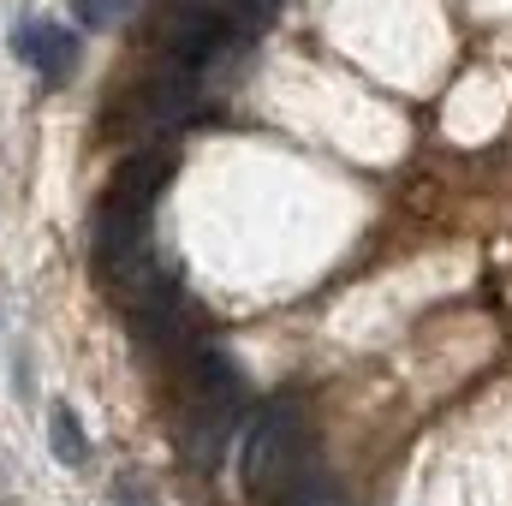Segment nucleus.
<instances>
[{
    "label": "nucleus",
    "mask_w": 512,
    "mask_h": 506,
    "mask_svg": "<svg viewBox=\"0 0 512 506\" xmlns=\"http://www.w3.org/2000/svg\"><path fill=\"white\" fill-rule=\"evenodd\" d=\"M12 54H18L24 66H36L42 84H60V78H72V66H78V36H66V30L48 24V18H30V24L12 30Z\"/></svg>",
    "instance_id": "4"
},
{
    "label": "nucleus",
    "mask_w": 512,
    "mask_h": 506,
    "mask_svg": "<svg viewBox=\"0 0 512 506\" xmlns=\"http://www.w3.org/2000/svg\"><path fill=\"white\" fill-rule=\"evenodd\" d=\"M245 495L256 506H304V411L268 399L245 423Z\"/></svg>",
    "instance_id": "2"
},
{
    "label": "nucleus",
    "mask_w": 512,
    "mask_h": 506,
    "mask_svg": "<svg viewBox=\"0 0 512 506\" xmlns=\"http://www.w3.org/2000/svg\"><path fill=\"white\" fill-rule=\"evenodd\" d=\"M72 6H78V18H84L90 30H114L131 12V0H72Z\"/></svg>",
    "instance_id": "6"
},
{
    "label": "nucleus",
    "mask_w": 512,
    "mask_h": 506,
    "mask_svg": "<svg viewBox=\"0 0 512 506\" xmlns=\"http://www.w3.org/2000/svg\"><path fill=\"white\" fill-rule=\"evenodd\" d=\"M227 6H233L239 30H262V24L274 18V0H227Z\"/></svg>",
    "instance_id": "7"
},
{
    "label": "nucleus",
    "mask_w": 512,
    "mask_h": 506,
    "mask_svg": "<svg viewBox=\"0 0 512 506\" xmlns=\"http://www.w3.org/2000/svg\"><path fill=\"white\" fill-rule=\"evenodd\" d=\"M48 441H54V459H66V465H84L90 459V441H84V423H78L72 405H54L48 411Z\"/></svg>",
    "instance_id": "5"
},
{
    "label": "nucleus",
    "mask_w": 512,
    "mask_h": 506,
    "mask_svg": "<svg viewBox=\"0 0 512 506\" xmlns=\"http://www.w3.org/2000/svg\"><path fill=\"white\" fill-rule=\"evenodd\" d=\"M185 381V411H179V447L197 471H215L221 453L233 447V435L251 423L245 417V387L233 376V364L221 352H209L203 340L173 364Z\"/></svg>",
    "instance_id": "1"
},
{
    "label": "nucleus",
    "mask_w": 512,
    "mask_h": 506,
    "mask_svg": "<svg viewBox=\"0 0 512 506\" xmlns=\"http://www.w3.org/2000/svg\"><path fill=\"white\" fill-rule=\"evenodd\" d=\"M233 36H239V18H233L227 0H179V6L167 12V54H173V66H185V72L209 66Z\"/></svg>",
    "instance_id": "3"
}]
</instances>
